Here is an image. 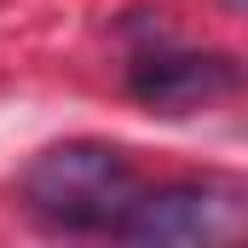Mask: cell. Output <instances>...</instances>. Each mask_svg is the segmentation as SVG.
Masks as SVG:
<instances>
[{
    "label": "cell",
    "instance_id": "obj_1",
    "mask_svg": "<svg viewBox=\"0 0 248 248\" xmlns=\"http://www.w3.org/2000/svg\"><path fill=\"white\" fill-rule=\"evenodd\" d=\"M23 196L58 231H116L139 196V179L116 144L75 139V144H52L46 156L29 162Z\"/></svg>",
    "mask_w": 248,
    "mask_h": 248
},
{
    "label": "cell",
    "instance_id": "obj_2",
    "mask_svg": "<svg viewBox=\"0 0 248 248\" xmlns=\"http://www.w3.org/2000/svg\"><path fill=\"white\" fill-rule=\"evenodd\" d=\"M248 225V196L214 179H185V185L139 190L122 214L116 237L127 243H219Z\"/></svg>",
    "mask_w": 248,
    "mask_h": 248
},
{
    "label": "cell",
    "instance_id": "obj_3",
    "mask_svg": "<svg viewBox=\"0 0 248 248\" xmlns=\"http://www.w3.org/2000/svg\"><path fill=\"white\" fill-rule=\"evenodd\" d=\"M133 98L162 110V116H185L196 104H214L225 93L243 87V69L231 58H202V52H150V58L133 63L127 75Z\"/></svg>",
    "mask_w": 248,
    "mask_h": 248
}]
</instances>
